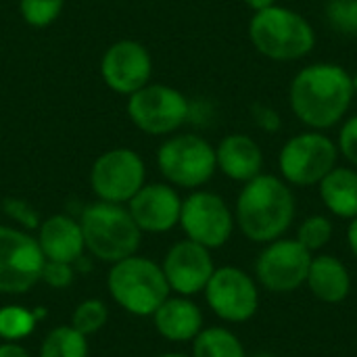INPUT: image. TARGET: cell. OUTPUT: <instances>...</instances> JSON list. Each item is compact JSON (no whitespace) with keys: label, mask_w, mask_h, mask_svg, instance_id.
Here are the masks:
<instances>
[{"label":"cell","mask_w":357,"mask_h":357,"mask_svg":"<svg viewBox=\"0 0 357 357\" xmlns=\"http://www.w3.org/2000/svg\"><path fill=\"white\" fill-rule=\"evenodd\" d=\"M356 90L351 73L339 63H312L297 71L289 86L293 115L310 130H328L343 121Z\"/></svg>","instance_id":"cell-1"},{"label":"cell","mask_w":357,"mask_h":357,"mask_svg":"<svg viewBox=\"0 0 357 357\" xmlns=\"http://www.w3.org/2000/svg\"><path fill=\"white\" fill-rule=\"evenodd\" d=\"M297 211L293 188L272 174H259L245 182L234 207V222L251 243L268 245L282 238Z\"/></svg>","instance_id":"cell-2"},{"label":"cell","mask_w":357,"mask_h":357,"mask_svg":"<svg viewBox=\"0 0 357 357\" xmlns=\"http://www.w3.org/2000/svg\"><path fill=\"white\" fill-rule=\"evenodd\" d=\"M249 40L261 56L287 63L305 59L314 50L316 29L301 13L274 4L253 13Z\"/></svg>","instance_id":"cell-3"},{"label":"cell","mask_w":357,"mask_h":357,"mask_svg":"<svg viewBox=\"0 0 357 357\" xmlns=\"http://www.w3.org/2000/svg\"><path fill=\"white\" fill-rule=\"evenodd\" d=\"M79 226L86 249L100 261L117 264L136 255L140 247L142 232L130 209H123L119 203L98 201L88 205L82 213Z\"/></svg>","instance_id":"cell-4"},{"label":"cell","mask_w":357,"mask_h":357,"mask_svg":"<svg viewBox=\"0 0 357 357\" xmlns=\"http://www.w3.org/2000/svg\"><path fill=\"white\" fill-rule=\"evenodd\" d=\"M107 287L119 307L140 318L153 316L172 293L161 266L138 255L113 264Z\"/></svg>","instance_id":"cell-5"},{"label":"cell","mask_w":357,"mask_h":357,"mask_svg":"<svg viewBox=\"0 0 357 357\" xmlns=\"http://www.w3.org/2000/svg\"><path fill=\"white\" fill-rule=\"evenodd\" d=\"M339 161L337 142L320 130H307L291 136L278 155L280 176L289 186H318Z\"/></svg>","instance_id":"cell-6"},{"label":"cell","mask_w":357,"mask_h":357,"mask_svg":"<svg viewBox=\"0 0 357 357\" xmlns=\"http://www.w3.org/2000/svg\"><path fill=\"white\" fill-rule=\"evenodd\" d=\"M157 165L167 182L180 188H199L218 169L215 149L203 136L178 134L159 146Z\"/></svg>","instance_id":"cell-7"},{"label":"cell","mask_w":357,"mask_h":357,"mask_svg":"<svg viewBox=\"0 0 357 357\" xmlns=\"http://www.w3.org/2000/svg\"><path fill=\"white\" fill-rule=\"evenodd\" d=\"M190 115L188 98L165 84H146L128 98V117L132 123L151 136L176 132Z\"/></svg>","instance_id":"cell-8"},{"label":"cell","mask_w":357,"mask_h":357,"mask_svg":"<svg viewBox=\"0 0 357 357\" xmlns=\"http://www.w3.org/2000/svg\"><path fill=\"white\" fill-rule=\"evenodd\" d=\"M312 257L297 238H276L257 255L255 280L270 293H293L305 284Z\"/></svg>","instance_id":"cell-9"},{"label":"cell","mask_w":357,"mask_h":357,"mask_svg":"<svg viewBox=\"0 0 357 357\" xmlns=\"http://www.w3.org/2000/svg\"><path fill=\"white\" fill-rule=\"evenodd\" d=\"M205 299L209 310L224 322H249L259 310V284L241 268H215L207 287Z\"/></svg>","instance_id":"cell-10"},{"label":"cell","mask_w":357,"mask_h":357,"mask_svg":"<svg viewBox=\"0 0 357 357\" xmlns=\"http://www.w3.org/2000/svg\"><path fill=\"white\" fill-rule=\"evenodd\" d=\"M234 224V211L215 192L197 190L182 201L180 226L186 238L207 247L209 251L220 249L230 241Z\"/></svg>","instance_id":"cell-11"},{"label":"cell","mask_w":357,"mask_h":357,"mask_svg":"<svg viewBox=\"0 0 357 357\" xmlns=\"http://www.w3.org/2000/svg\"><path fill=\"white\" fill-rule=\"evenodd\" d=\"M44 255L29 234L0 226V293L23 295L42 280Z\"/></svg>","instance_id":"cell-12"},{"label":"cell","mask_w":357,"mask_h":357,"mask_svg":"<svg viewBox=\"0 0 357 357\" xmlns=\"http://www.w3.org/2000/svg\"><path fill=\"white\" fill-rule=\"evenodd\" d=\"M144 161L132 149L102 153L90 172V186L100 201L128 203L144 186Z\"/></svg>","instance_id":"cell-13"},{"label":"cell","mask_w":357,"mask_h":357,"mask_svg":"<svg viewBox=\"0 0 357 357\" xmlns=\"http://www.w3.org/2000/svg\"><path fill=\"white\" fill-rule=\"evenodd\" d=\"M153 73L149 50L136 40H119L111 44L100 61V75L105 84L117 94H134L144 88Z\"/></svg>","instance_id":"cell-14"},{"label":"cell","mask_w":357,"mask_h":357,"mask_svg":"<svg viewBox=\"0 0 357 357\" xmlns=\"http://www.w3.org/2000/svg\"><path fill=\"white\" fill-rule=\"evenodd\" d=\"M161 270L172 291L182 297H192L205 291L211 274L215 272V266L207 247L186 238L167 251Z\"/></svg>","instance_id":"cell-15"},{"label":"cell","mask_w":357,"mask_h":357,"mask_svg":"<svg viewBox=\"0 0 357 357\" xmlns=\"http://www.w3.org/2000/svg\"><path fill=\"white\" fill-rule=\"evenodd\" d=\"M128 203L140 232L161 234L180 224L182 199L167 184H144Z\"/></svg>","instance_id":"cell-16"},{"label":"cell","mask_w":357,"mask_h":357,"mask_svg":"<svg viewBox=\"0 0 357 357\" xmlns=\"http://www.w3.org/2000/svg\"><path fill=\"white\" fill-rule=\"evenodd\" d=\"M215 161L218 169L234 182L245 184L264 174V151L259 142L247 134H228L222 138L215 149Z\"/></svg>","instance_id":"cell-17"},{"label":"cell","mask_w":357,"mask_h":357,"mask_svg":"<svg viewBox=\"0 0 357 357\" xmlns=\"http://www.w3.org/2000/svg\"><path fill=\"white\" fill-rule=\"evenodd\" d=\"M157 333L174 343L195 341L203 331V312L188 297H167L153 314Z\"/></svg>","instance_id":"cell-18"},{"label":"cell","mask_w":357,"mask_h":357,"mask_svg":"<svg viewBox=\"0 0 357 357\" xmlns=\"http://www.w3.org/2000/svg\"><path fill=\"white\" fill-rule=\"evenodd\" d=\"M38 245L46 261L75 264L84 251V234L79 222L67 215H52L40 226Z\"/></svg>","instance_id":"cell-19"},{"label":"cell","mask_w":357,"mask_h":357,"mask_svg":"<svg viewBox=\"0 0 357 357\" xmlns=\"http://www.w3.org/2000/svg\"><path fill=\"white\" fill-rule=\"evenodd\" d=\"M305 284L318 301L337 305L343 303L351 293V274L339 257L320 253L312 257Z\"/></svg>","instance_id":"cell-20"},{"label":"cell","mask_w":357,"mask_h":357,"mask_svg":"<svg viewBox=\"0 0 357 357\" xmlns=\"http://www.w3.org/2000/svg\"><path fill=\"white\" fill-rule=\"evenodd\" d=\"M320 199L324 207L343 220L357 218V169L356 167H335L320 184Z\"/></svg>","instance_id":"cell-21"},{"label":"cell","mask_w":357,"mask_h":357,"mask_svg":"<svg viewBox=\"0 0 357 357\" xmlns=\"http://www.w3.org/2000/svg\"><path fill=\"white\" fill-rule=\"evenodd\" d=\"M192 357H247V351L232 331L224 326H209L195 337Z\"/></svg>","instance_id":"cell-22"},{"label":"cell","mask_w":357,"mask_h":357,"mask_svg":"<svg viewBox=\"0 0 357 357\" xmlns=\"http://www.w3.org/2000/svg\"><path fill=\"white\" fill-rule=\"evenodd\" d=\"M40 357H88L86 337L71 326H56L46 335Z\"/></svg>","instance_id":"cell-23"},{"label":"cell","mask_w":357,"mask_h":357,"mask_svg":"<svg viewBox=\"0 0 357 357\" xmlns=\"http://www.w3.org/2000/svg\"><path fill=\"white\" fill-rule=\"evenodd\" d=\"M333 232L335 226L326 215H310L305 218L299 228H297V241L310 251V253H318L322 251L331 241H333Z\"/></svg>","instance_id":"cell-24"},{"label":"cell","mask_w":357,"mask_h":357,"mask_svg":"<svg viewBox=\"0 0 357 357\" xmlns=\"http://www.w3.org/2000/svg\"><path fill=\"white\" fill-rule=\"evenodd\" d=\"M36 314L21 305H4L0 307V339L4 341H19L27 337L36 326Z\"/></svg>","instance_id":"cell-25"},{"label":"cell","mask_w":357,"mask_h":357,"mask_svg":"<svg viewBox=\"0 0 357 357\" xmlns=\"http://www.w3.org/2000/svg\"><path fill=\"white\" fill-rule=\"evenodd\" d=\"M107 318H109V312L102 301L86 299L75 307V312L71 316V328H75L84 337H90L107 324Z\"/></svg>","instance_id":"cell-26"},{"label":"cell","mask_w":357,"mask_h":357,"mask_svg":"<svg viewBox=\"0 0 357 357\" xmlns=\"http://www.w3.org/2000/svg\"><path fill=\"white\" fill-rule=\"evenodd\" d=\"M328 25L341 36H357V0H328L324 6Z\"/></svg>","instance_id":"cell-27"},{"label":"cell","mask_w":357,"mask_h":357,"mask_svg":"<svg viewBox=\"0 0 357 357\" xmlns=\"http://www.w3.org/2000/svg\"><path fill=\"white\" fill-rule=\"evenodd\" d=\"M65 0H19L21 17L31 27H48L56 21Z\"/></svg>","instance_id":"cell-28"},{"label":"cell","mask_w":357,"mask_h":357,"mask_svg":"<svg viewBox=\"0 0 357 357\" xmlns=\"http://www.w3.org/2000/svg\"><path fill=\"white\" fill-rule=\"evenodd\" d=\"M337 146H339V155H343V159L349 165L357 167V113L343 121L339 130Z\"/></svg>","instance_id":"cell-29"},{"label":"cell","mask_w":357,"mask_h":357,"mask_svg":"<svg viewBox=\"0 0 357 357\" xmlns=\"http://www.w3.org/2000/svg\"><path fill=\"white\" fill-rule=\"evenodd\" d=\"M251 117H253V123H255L261 132H266V134H276V132L282 128V117H280V113H278L274 107L266 105V102H255V105L251 107Z\"/></svg>","instance_id":"cell-30"},{"label":"cell","mask_w":357,"mask_h":357,"mask_svg":"<svg viewBox=\"0 0 357 357\" xmlns=\"http://www.w3.org/2000/svg\"><path fill=\"white\" fill-rule=\"evenodd\" d=\"M42 280L54 289H65L73 282V268L71 264L63 261H46L42 270Z\"/></svg>","instance_id":"cell-31"},{"label":"cell","mask_w":357,"mask_h":357,"mask_svg":"<svg viewBox=\"0 0 357 357\" xmlns=\"http://www.w3.org/2000/svg\"><path fill=\"white\" fill-rule=\"evenodd\" d=\"M0 357H29V354L21 345H17L13 341H6V343L0 345Z\"/></svg>","instance_id":"cell-32"},{"label":"cell","mask_w":357,"mask_h":357,"mask_svg":"<svg viewBox=\"0 0 357 357\" xmlns=\"http://www.w3.org/2000/svg\"><path fill=\"white\" fill-rule=\"evenodd\" d=\"M347 245H349V251L354 253V257L357 259V218L349 220V226H347Z\"/></svg>","instance_id":"cell-33"},{"label":"cell","mask_w":357,"mask_h":357,"mask_svg":"<svg viewBox=\"0 0 357 357\" xmlns=\"http://www.w3.org/2000/svg\"><path fill=\"white\" fill-rule=\"evenodd\" d=\"M245 4H247L253 13H257V10H264V8L274 6V4H276V0H245Z\"/></svg>","instance_id":"cell-34"},{"label":"cell","mask_w":357,"mask_h":357,"mask_svg":"<svg viewBox=\"0 0 357 357\" xmlns=\"http://www.w3.org/2000/svg\"><path fill=\"white\" fill-rule=\"evenodd\" d=\"M159 357H192V356H184V354H163Z\"/></svg>","instance_id":"cell-35"},{"label":"cell","mask_w":357,"mask_h":357,"mask_svg":"<svg viewBox=\"0 0 357 357\" xmlns=\"http://www.w3.org/2000/svg\"><path fill=\"white\" fill-rule=\"evenodd\" d=\"M251 357H276V356H274V354H266V351H264V354H253Z\"/></svg>","instance_id":"cell-36"},{"label":"cell","mask_w":357,"mask_h":357,"mask_svg":"<svg viewBox=\"0 0 357 357\" xmlns=\"http://www.w3.org/2000/svg\"><path fill=\"white\" fill-rule=\"evenodd\" d=\"M351 79H354V90H356V94H357V71L351 75Z\"/></svg>","instance_id":"cell-37"}]
</instances>
